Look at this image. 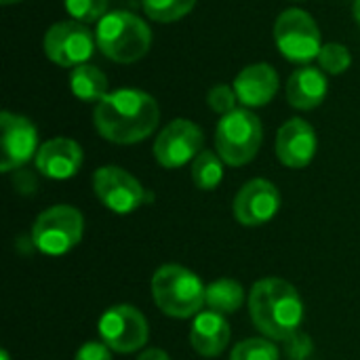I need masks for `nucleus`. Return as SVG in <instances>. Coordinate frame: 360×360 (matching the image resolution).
<instances>
[{"mask_svg":"<svg viewBox=\"0 0 360 360\" xmlns=\"http://www.w3.org/2000/svg\"><path fill=\"white\" fill-rule=\"evenodd\" d=\"M95 196L105 205L112 213L127 215L137 211L143 202H150L152 196L143 190V186L120 167H101L93 175Z\"/></svg>","mask_w":360,"mask_h":360,"instance_id":"8","label":"nucleus"},{"mask_svg":"<svg viewBox=\"0 0 360 360\" xmlns=\"http://www.w3.org/2000/svg\"><path fill=\"white\" fill-rule=\"evenodd\" d=\"M278 348L270 342V340H245L240 344H236V348L232 350L230 360H278Z\"/></svg>","mask_w":360,"mask_h":360,"instance_id":"23","label":"nucleus"},{"mask_svg":"<svg viewBox=\"0 0 360 360\" xmlns=\"http://www.w3.org/2000/svg\"><path fill=\"white\" fill-rule=\"evenodd\" d=\"M253 325L268 340H289L304 321V304L297 289L283 278H262L249 293Z\"/></svg>","mask_w":360,"mask_h":360,"instance_id":"2","label":"nucleus"},{"mask_svg":"<svg viewBox=\"0 0 360 360\" xmlns=\"http://www.w3.org/2000/svg\"><path fill=\"white\" fill-rule=\"evenodd\" d=\"M316 154V133L304 118L287 120L276 135V156L289 169H304Z\"/></svg>","mask_w":360,"mask_h":360,"instance_id":"14","label":"nucleus"},{"mask_svg":"<svg viewBox=\"0 0 360 360\" xmlns=\"http://www.w3.org/2000/svg\"><path fill=\"white\" fill-rule=\"evenodd\" d=\"M137 360H171L169 359V354L165 352V350H160V348H150V350H146L141 356Z\"/></svg>","mask_w":360,"mask_h":360,"instance_id":"28","label":"nucleus"},{"mask_svg":"<svg viewBox=\"0 0 360 360\" xmlns=\"http://www.w3.org/2000/svg\"><path fill=\"white\" fill-rule=\"evenodd\" d=\"M101 342L120 354L135 352L148 342V321L133 306H114L99 319Z\"/></svg>","mask_w":360,"mask_h":360,"instance_id":"9","label":"nucleus"},{"mask_svg":"<svg viewBox=\"0 0 360 360\" xmlns=\"http://www.w3.org/2000/svg\"><path fill=\"white\" fill-rule=\"evenodd\" d=\"M202 152V131L186 118L169 122L156 137L154 156L165 169H179Z\"/></svg>","mask_w":360,"mask_h":360,"instance_id":"11","label":"nucleus"},{"mask_svg":"<svg viewBox=\"0 0 360 360\" xmlns=\"http://www.w3.org/2000/svg\"><path fill=\"white\" fill-rule=\"evenodd\" d=\"M281 209V192L268 179L247 181L234 198V217L245 228L268 224Z\"/></svg>","mask_w":360,"mask_h":360,"instance_id":"13","label":"nucleus"},{"mask_svg":"<svg viewBox=\"0 0 360 360\" xmlns=\"http://www.w3.org/2000/svg\"><path fill=\"white\" fill-rule=\"evenodd\" d=\"M0 129H2V158H0L2 173L23 167L34 158V154H38L40 150L38 131L32 120L19 114L2 112Z\"/></svg>","mask_w":360,"mask_h":360,"instance_id":"12","label":"nucleus"},{"mask_svg":"<svg viewBox=\"0 0 360 360\" xmlns=\"http://www.w3.org/2000/svg\"><path fill=\"white\" fill-rule=\"evenodd\" d=\"M65 11L80 23L101 21L108 13V0H65Z\"/></svg>","mask_w":360,"mask_h":360,"instance_id":"25","label":"nucleus"},{"mask_svg":"<svg viewBox=\"0 0 360 360\" xmlns=\"http://www.w3.org/2000/svg\"><path fill=\"white\" fill-rule=\"evenodd\" d=\"M236 99H238V97H236V91L230 89V86H226V84L213 86V89L209 91V95H207L209 108H211L213 112L221 114V116H226V114H230L232 110H236Z\"/></svg>","mask_w":360,"mask_h":360,"instance_id":"26","label":"nucleus"},{"mask_svg":"<svg viewBox=\"0 0 360 360\" xmlns=\"http://www.w3.org/2000/svg\"><path fill=\"white\" fill-rule=\"evenodd\" d=\"M72 93L80 101H101L108 95V78L105 74L89 63H82L72 70L70 74Z\"/></svg>","mask_w":360,"mask_h":360,"instance_id":"19","label":"nucleus"},{"mask_svg":"<svg viewBox=\"0 0 360 360\" xmlns=\"http://www.w3.org/2000/svg\"><path fill=\"white\" fill-rule=\"evenodd\" d=\"M327 97V78L314 65H302L287 82V99L295 110H314Z\"/></svg>","mask_w":360,"mask_h":360,"instance_id":"17","label":"nucleus"},{"mask_svg":"<svg viewBox=\"0 0 360 360\" xmlns=\"http://www.w3.org/2000/svg\"><path fill=\"white\" fill-rule=\"evenodd\" d=\"M352 63V55L348 51V46L340 44V42H329L323 44L321 53H319V65L323 72L327 74H342L350 68Z\"/></svg>","mask_w":360,"mask_h":360,"instance_id":"24","label":"nucleus"},{"mask_svg":"<svg viewBox=\"0 0 360 360\" xmlns=\"http://www.w3.org/2000/svg\"><path fill=\"white\" fill-rule=\"evenodd\" d=\"M190 342L200 356H219L230 342V325L217 312L196 314V321L190 331Z\"/></svg>","mask_w":360,"mask_h":360,"instance_id":"18","label":"nucleus"},{"mask_svg":"<svg viewBox=\"0 0 360 360\" xmlns=\"http://www.w3.org/2000/svg\"><path fill=\"white\" fill-rule=\"evenodd\" d=\"M74 360H112V352L103 342H86L80 346Z\"/></svg>","mask_w":360,"mask_h":360,"instance_id":"27","label":"nucleus"},{"mask_svg":"<svg viewBox=\"0 0 360 360\" xmlns=\"http://www.w3.org/2000/svg\"><path fill=\"white\" fill-rule=\"evenodd\" d=\"M160 118L158 103L152 95L137 89L108 93L95 105V129L112 143H137L152 135Z\"/></svg>","mask_w":360,"mask_h":360,"instance_id":"1","label":"nucleus"},{"mask_svg":"<svg viewBox=\"0 0 360 360\" xmlns=\"http://www.w3.org/2000/svg\"><path fill=\"white\" fill-rule=\"evenodd\" d=\"M354 19L359 21V25H360V0L354 2Z\"/></svg>","mask_w":360,"mask_h":360,"instance_id":"29","label":"nucleus"},{"mask_svg":"<svg viewBox=\"0 0 360 360\" xmlns=\"http://www.w3.org/2000/svg\"><path fill=\"white\" fill-rule=\"evenodd\" d=\"M141 4L152 21L171 23L186 17L194 8L196 0H143Z\"/></svg>","mask_w":360,"mask_h":360,"instance_id":"22","label":"nucleus"},{"mask_svg":"<svg viewBox=\"0 0 360 360\" xmlns=\"http://www.w3.org/2000/svg\"><path fill=\"white\" fill-rule=\"evenodd\" d=\"M95 40L108 59L133 63L150 51L152 32L141 17L127 11H114L97 21Z\"/></svg>","mask_w":360,"mask_h":360,"instance_id":"3","label":"nucleus"},{"mask_svg":"<svg viewBox=\"0 0 360 360\" xmlns=\"http://www.w3.org/2000/svg\"><path fill=\"white\" fill-rule=\"evenodd\" d=\"M15 2H21V0H2V4H15Z\"/></svg>","mask_w":360,"mask_h":360,"instance_id":"30","label":"nucleus"},{"mask_svg":"<svg viewBox=\"0 0 360 360\" xmlns=\"http://www.w3.org/2000/svg\"><path fill=\"white\" fill-rule=\"evenodd\" d=\"M84 232V219L70 205H55L38 215L32 226V243L44 255H63L72 251Z\"/></svg>","mask_w":360,"mask_h":360,"instance_id":"6","label":"nucleus"},{"mask_svg":"<svg viewBox=\"0 0 360 360\" xmlns=\"http://www.w3.org/2000/svg\"><path fill=\"white\" fill-rule=\"evenodd\" d=\"M82 167V148L68 137H55L40 146L36 169L49 179H70Z\"/></svg>","mask_w":360,"mask_h":360,"instance_id":"15","label":"nucleus"},{"mask_svg":"<svg viewBox=\"0 0 360 360\" xmlns=\"http://www.w3.org/2000/svg\"><path fill=\"white\" fill-rule=\"evenodd\" d=\"M95 42L93 34L80 21H59L46 30L44 53L61 68H78L91 59Z\"/></svg>","mask_w":360,"mask_h":360,"instance_id":"10","label":"nucleus"},{"mask_svg":"<svg viewBox=\"0 0 360 360\" xmlns=\"http://www.w3.org/2000/svg\"><path fill=\"white\" fill-rule=\"evenodd\" d=\"M274 40L283 57L293 63H308L323 49L316 21L302 8H287L274 23Z\"/></svg>","mask_w":360,"mask_h":360,"instance_id":"7","label":"nucleus"},{"mask_svg":"<svg viewBox=\"0 0 360 360\" xmlns=\"http://www.w3.org/2000/svg\"><path fill=\"white\" fill-rule=\"evenodd\" d=\"M224 177V160L211 150H202L192 162V179L198 190H215Z\"/></svg>","mask_w":360,"mask_h":360,"instance_id":"21","label":"nucleus"},{"mask_svg":"<svg viewBox=\"0 0 360 360\" xmlns=\"http://www.w3.org/2000/svg\"><path fill=\"white\" fill-rule=\"evenodd\" d=\"M262 137V120L253 112L236 108L219 118L215 129V148L226 165L243 167L257 156Z\"/></svg>","mask_w":360,"mask_h":360,"instance_id":"5","label":"nucleus"},{"mask_svg":"<svg viewBox=\"0 0 360 360\" xmlns=\"http://www.w3.org/2000/svg\"><path fill=\"white\" fill-rule=\"evenodd\" d=\"M152 295L156 306L173 319L198 314L205 304L207 289L200 278L184 266L167 264L152 276Z\"/></svg>","mask_w":360,"mask_h":360,"instance_id":"4","label":"nucleus"},{"mask_svg":"<svg viewBox=\"0 0 360 360\" xmlns=\"http://www.w3.org/2000/svg\"><path fill=\"white\" fill-rule=\"evenodd\" d=\"M236 97L247 108H262L270 103L278 91V74L268 63L247 65L234 80Z\"/></svg>","mask_w":360,"mask_h":360,"instance_id":"16","label":"nucleus"},{"mask_svg":"<svg viewBox=\"0 0 360 360\" xmlns=\"http://www.w3.org/2000/svg\"><path fill=\"white\" fill-rule=\"evenodd\" d=\"M0 360H11V359H8V354H6V352H2V354H0Z\"/></svg>","mask_w":360,"mask_h":360,"instance_id":"31","label":"nucleus"},{"mask_svg":"<svg viewBox=\"0 0 360 360\" xmlns=\"http://www.w3.org/2000/svg\"><path fill=\"white\" fill-rule=\"evenodd\" d=\"M243 302H245V291L232 278H219L207 287L205 304L211 308V312H217L221 316L232 314V312L240 310Z\"/></svg>","mask_w":360,"mask_h":360,"instance_id":"20","label":"nucleus"}]
</instances>
